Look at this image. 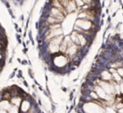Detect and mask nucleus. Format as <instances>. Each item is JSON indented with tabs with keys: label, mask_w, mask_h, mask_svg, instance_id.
<instances>
[{
	"label": "nucleus",
	"mask_w": 123,
	"mask_h": 113,
	"mask_svg": "<svg viewBox=\"0 0 123 113\" xmlns=\"http://www.w3.org/2000/svg\"><path fill=\"white\" fill-rule=\"evenodd\" d=\"M100 21L99 0H46L40 18L39 42L57 72L79 65Z\"/></svg>",
	"instance_id": "1"
},
{
	"label": "nucleus",
	"mask_w": 123,
	"mask_h": 113,
	"mask_svg": "<svg viewBox=\"0 0 123 113\" xmlns=\"http://www.w3.org/2000/svg\"><path fill=\"white\" fill-rule=\"evenodd\" d=\"M0 113H9V111H6V110L0 109Z\"/></svg>",
	"instance_id": "2"
}]
</instances>
